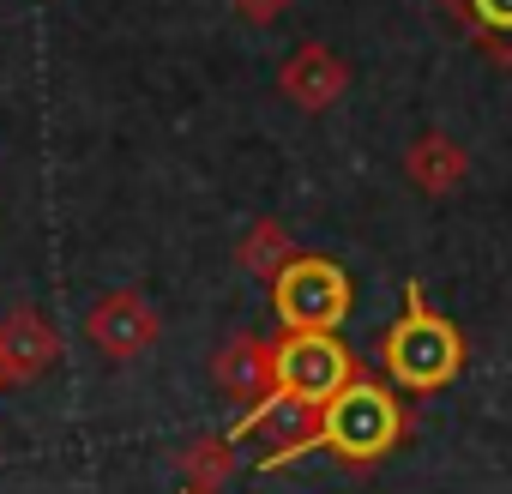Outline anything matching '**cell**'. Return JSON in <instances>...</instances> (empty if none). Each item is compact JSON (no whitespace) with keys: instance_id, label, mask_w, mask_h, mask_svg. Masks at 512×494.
Here are the masks:
<instances>
[{"instance_id":"cell-11","label":"cell","mask_w":512,"mask_h":494,"mask_svg":"<svg viewBox=\"0 0 512 494\" xmlns=\"http://www.w3.org/2000/svg\"><path fill=\"white\" fill-rule=\"evenodd\" d=\"M235 260H241V272H253V278L278 284V278L290 272V260H296V241H290V229H284L278 217H260V223H253V229L241 235Z\"/></svg>"},{"instance_id":"cell-13","label":"cell","mask_w":512,"mask_h":494,"mask_svg":"<svg viewBox=\"0 0 512 494\" xmlns=\"http://www.w3.org/2000/svg\"><path fill=\"white\" fill-rule=\"evenodd\" d=\"M229 7L247 19V25H278L290 13V0H229Z\"/></svg>"},{"instance_id":"cell-9","label":"cell","mask_w":512,"mask_h":494,"mask_svg":"<svg viewBox=\"0 0 512 494\" xmlns=\"http://www.w3.org/2000/svg\"><path fill=\"white\" fill-rule=\"evenodd\" d=\"M464 169H470V157H464V145L452 133H416L410 151H404V175L416 181V193H434V199L458 193Z\"/></svg>"},{"instance_id":"cell-3","label":"cell","mask_w":512,"mask_h":494,"mask_svg":"<svg viewBox=\"0 0 512 494\" xmlns=\"http://www.w3.org/2000/svg\"><path fill=\"white\" fill-rule=\"evenodd\" d=\"M374 356L386 368V386H404V392L428 398V392H440V386L458 380V368H464V332L446 314H434L428 296H422V284L410 278L404 284V314L380 332Z\"/></svg>"},{"instance_id":"cell-6","label":"cell","mask_w":512,"mask_h":494,"mask_svg":"<svg viewBox=\"0 0 512 494\" xmlns=\"http://www.w3.org/2000/svg\"><path fill=\"white\" fill-rule=\"evenodd\" d=\"M61 362V332L43 308H13L0 320V386H31Z\"/></svg>"},{"instance_id":"cell-12","label":"cell","mask_w":512,"mask_h":494,"mask_svg":"<svg viewBox=\"0 0 512 494\" xmlns=\"http://www.w3.org/2000/svg\"><path fill=\"white\" fill-rule=\"evenodd\" d=\"M181 470H187V488L193 494H217L235 470V440L229 434H199L187 452H181Z\"/></svg>"},{"instance_id":"cell-4","label":"cell","mask_w":512,"mask_h":494,"mask_svg":"<svg viewBox=\"0 0 512 494\" xmlns=\"http://www.w3.org/2000/svg\"><path fill=\"white\" fill-rule=\"evenodd\" d=\"M350 272L320 260V254H296L290 272L272 284V308L284 320V332H338L350 320Z\"/></svg>"},{"instance_id":"cell-10","label":"cell","mask_w":512,"mask_h":494,"mask_svg":"<svg viewBox=\"0 0 512 494\" xmlns=\"http://www.w3.org/2000/svg\"><path fill=\"white\" fill-rule=\"evenodd\" d=\"M458 31L500 67H512V0H440Z\"/></svg>"},{"instance_id":"cell-8","label":"cell","mask_w":512,"mask_h":494,"mask_svg":"<svg viewBox=\"0 0 512 494\" xmlns=\"http://www.w3.org/2000/svg\"><path fill=\"white\" fill-rule=\"evenodd\" d=\"M211 374H217V392H223V398H235V404L253 410V404L272 392V338H253V332L223 338Z\"/></svg>"},{"instance_id":"cell-1","label":"cell","mask_w":512,"mask_h":494,"mask_svg":"<svg viewBox=\"0 0 512 494\" xmlns=\"http://www.w3.org/2000/svg\"><path fill=\"white\" fill-rule=\"evenodd\" d=\"M410 422H416V416L398 404V392H392L380 374L362 368L332 404H320L296 434H284V440L260 458V470H284L290 458H308V452H332V458H344L350 470H368V464H380L386 452L404 446Z\"/></svg>"},{"instance_id":"cell-14","label":"cell","mask_w":512,"mask_h":494,"mask_svg":"<svg viewBox=\"0 0 512 494\" xmlns=\"http://www.w3.org/2000/svg\"><path fill=\"white\" fill-rule=\"evenodd\" d=\"M187 494H193V488H187Z\"/></svg>"},{"instance_id":"cell-7","label":"cell","mask_w":512,"mask_h":494,"mask_svg":"<svg viewBox=\"0 0 512 494\" xmlns=\"http://www.w3.org/2000/svg\"><path fill=\"white\" fill-rule=\"evenodd\" d=\"M278 91H284L296 109L320 115V109H332V103L350 91V67H344L326 43H302V49L278 67Z\"/></svg>"},{"instance_id":"cell-5","label":"cell","mask_w":512,"mask_h":494,"mask_svg":"<svg viewBox=\"0 0 512 494\" xmlns=\"http://www.w3.org/2000/svg\"><path fill=\"white\" fill-rule=\"evenodd\" d=\"M85 338H91L109 362H133V356H145V350L163 338V314H157L139 290H109V296L91 302Z\"/></svg>"},{"instance_id":"cell-2","label":"cell","mask_w":512,"mask_h":494,"mask_svg":"<svg viewBox=\"0 0 512 494\" xmlns=\"http://www.w3.org/2000/svg\"><path fill=\"white\" fill-rule=\"evenodd\" d=\"M362 374V356L338 338V332H278L272 338V392L253 404L229 440L241 434H260V428H278V416H314L320 404H332L350 380Z\"/></svg>"}]
</instances>
